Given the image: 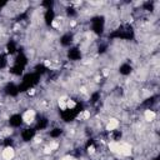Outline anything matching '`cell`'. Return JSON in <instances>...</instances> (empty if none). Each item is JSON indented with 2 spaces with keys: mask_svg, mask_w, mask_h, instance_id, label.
<instances>
[]
</instances>
